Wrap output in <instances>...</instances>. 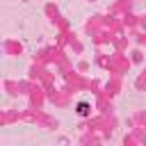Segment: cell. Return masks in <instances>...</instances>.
I'll list each match as a JSON object with an SVG mask.
<instances>
[{
    "label": "cell",
    "mask_w": 146,
    "mask_h": 146,
    "mask_svg": "<svg viewBox=\"0 0 146 146\" xmlns=\"http://www.w3.org/2000/svg\"><path fill=\"white\" fill-rule=\"evenodd\" d=\"M78 114H80V116H87V114H89V105H87V103H80V105H78Z\"/></svg>",
    "instance_id": "1"
}]
</instances>
